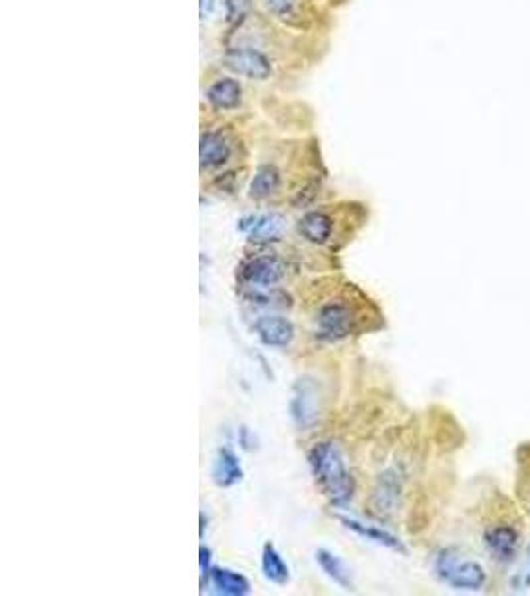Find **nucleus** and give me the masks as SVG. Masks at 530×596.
Segmentation results:
<instances>
[{
	"label": "nucleus",
	"mask_w": 530,
	"mask_h": 596,
	"mask_svg": "<svg viewBox=\"0 0 530 596\" xmlns=\"http://www.w3.org/2000/svg\"><path fill=\"white\" fill-rule=\"evenodd\" d=\"M308 466L318 489L330 505L346 507L356 494V479L336 441H320L308 451Z\"/></svg>",
	"instance_id": "nucleus-1"
},
{
	"label": "nucleus",
	"mask_w": 530,
	"mask_h": 596,
	"mask_svg": "<svg viewBox=\"0 0 530 596\" xmlns=\"http://www.w3.org/2000/svg\"><path fill=\"white\" fill-rule=\"evenodd\" d=\"M437 579L453 591H482L487 584V571L479 561L461 555L457 548H441L433 559Z\"/></svg>",
	"instance_id": "nucleus-2"
},
{
	"label": "nucleus",
	"mask_w": 530,
	"mask_h": 596,
	"mask_svg": "<svg viewBox=\"0 0 530 596\" xmlns=\"http://www.w3.org/2000/svg\"><path fill=\"white\" fill-rule=\"evenodd\" d=\"M482 545L487 553L493 556L499 565H510L517 561L520 548V531L508 519H495L493 523L485 525L481 533Z\"/></svg>",
	"instance_id": "nucleus-3"
},
{
	"label": "nucleus",
	"mask_w": 530,
	"mask_h": 596,
	"mask_svg": "<svg viewBox=\"0 0 530 596\" xmlns=\"http://www.w3.org/2000/svg\"><path fill=\"white\" fill-rule=\"evenodd\" d=\"M290 415L300 430H312L320 422L322 415V397L316 380L310 376H302L292 386L290 397Z\"/></svg>",
	"instance_id": "nucleus-4"
},
{
	"label": "nucleus",
	"mask_w": 530,
	"mask_h": 596,
	"mask_svg": "<svg viewBox=\"0 0 530 596\" xmlns=\"http://www.w3.org/2000/svg\"><path fill=\"white\" fill-rule=\"evenodd\" d=\"M316 325L320 338L336 342V340H344L354 333L356 315L344 300H330L318 308Z\"/></svg>",
	"instance_id": "nucleus-5"
},
{
	"label": "nucleus",
	"mask_w": 530,
	"mask_h": 596,
	"mask_svg": "<svg viewBox=\"0 0 530 596\" xmlns=\"http://www.w3.org/2000/svg\"><path fill=\"white\" fill-rule=\"evenodd\" d=\"M284 272L287 269H284L282 261L270 257V254L244 261L239 269L241 280L252 289H274L284 279Z\"/></svg>",
	"instance_id": "nucleus-6"
},
{
	"label": "nucleus",
	"mask_w": 530,
	"mask_h": 596,
	"mask_svg": "<svg viewBox=\"0 0 530 596\" xmlns=\"http://www.w3.org/2000/svg\"><path fill=\"white\" fill-rule=\"evenodd\" d=\"M231 72L249 80H267L272 74V64L267 54L254 49H231L223 58Z\"/></svg>",
	"instance_id": "nucleus-7"
},
{
	"label": "nucleus",
	"mask_w": 530,
	"mask_h": 596,
	"mask_svg": "<svg viewBox=\"0 0 530 596\" xmlns=\"http://www.w3.org/2000/svg\"><path fill=\"white\" fill-rule=\"evenodd\" d=\"M254 334L264 346L269 348H287L295 338V325L288 318L278 315H267L254 320Z\"/></svg>",
	"instance_id": "nucleus-8"
},
{
	"label": "nucleus",
	"mask_w": 530,
	"mask_h": 596,
	"mask_svg": "<svg viewBox=\"0 0 530 596\" xmlns=\"http://www.w3.org/2000/svg\"><path fill=\"white\" fill-rule=\"evenodd\" d=\"M239 229L249 235L254 243H270L278 241L284 229H287V219L280 213H264L251 215L239 221Z\"/></svg>",
	"instance_id": "nucleus-9"
},
{
	"label": "nucleus",
	"mask_w": 530,
	"mask_h": 596,
	"mask_svg": "<svg viewBox=\"0 0 530 596\" xmlns=\"http://www.w3.org/2000/svg\"><path fill=\"white\" fill-rule=\"evenodd\" d=\"M231 156H233V146L223 131H207V134L201 136V144H199L201 169L221 167L229 162Z\"/></svg>",
	"instance_id": "nucleus-10"
},
{
	"label": "nucleus",
	"mask_w": 530,
	"mask_h": 596,
	"mask_svg": "<svg viewBox=\"0 0 530 596\" xmlns=\"http://www.w3.org/2000/svg\"><path fill=\"white\" fill-rule=\"evenodd\" d=\"M403 489V477L397 467H390L384 471L377 479V487L374 491V503L380 513H392L400 505Z\"/></svg>",
	"instance_id": "nucleus-11"
},
{
	"label": "nucleus",
	"mask_w": 530,
	"mask_h": 596,
	"mask_svg": "<svg viewBox=\"0 0 530 596\" xmlns=\"http://www.w3.org/2000/svg\"><path fill=\"white\" fill-rule=\"evenodd\" d=\"M211 477L213 484L216 487H233L243 481L244 473L241 459L231 448H221L216 451V456L213 459V467H211Z\"/></svg>",
	"instance_id": "nucleus-12"
},
{
	"label": "nucleus",
	"mask_w": 530,
	"mask_h": 596,
	"mask_svg": "<svg viewBox=\"0 0 530 596\" xmlns=\"http://www.w3.org/2000/svg\"><path fill=\"white\" fill-rule=\"evenodd\" d=\"M338 519L344 523L346 529H349V531L356 533L358 537L366 538V541H372L375 545L392 548V551L405 553V547H403V543L400 541V538H397L395 535H392L390 531H385V529L377 527V525L364 523V521H358V519L346 517V515H338Z\"/></svg>",
	"instance_id": "nucleus-13"
},
{
	"label": "nucleus",
	"mask_w": 530,
	"mask_h": 596,
	"mask_svg": "<svg viewBox=\"0 0 530 596\" xmlns=\"http://www.w3.org/2000/svg\"><path fill=\"white\" fill-rule=\"evenodd\" d=\"M205 96H207V102L211 103L213 110L229 111V110L241 106L243 88L234 78H221L211 84Z\"/></svg>",
	"instance_id": "nucleus-14"
},
{
	"label": "nucleus",
	"mask_w": 530,
	"mask_h": 596,
	"mask_svg": "<svg viewBox=\"0 0 530 596\" xmlns=\"http://www.w3.org/2000/svg\"><path fill=\"white\" fill-rule=\"evenodd\" d=\"M298 231L312 245H324L334 231L332 217L324 211H310L298 221Z\"/></svg>",
	"instance_id": "nucleus-15"
},
{
	"label": "nucleus",
	"mask_w": 530,
	"mask_h": 596,
	"mask_svg": "<svg viewBox=\"0 0 530 596\" xmlns=\"http://www.w3.org/2000/svg\"><path fill=\"white\" fill-rule=\"evenodd\" d=\"M314 559L322 569V573H324L330 581L338 584L340 589L352 591V586H354L352 571L348 569V565L340 559L338 555L328 551V548H318V551L314 553Z\"/></svg>",
	"instance_id": "nucleus-16"
},
{
	"label": "nucleus",
	"mask_w": 530,
	"mask_h": 596,
	"mask_svg": "<svg viewBox=\"0 0 530 596\" xmlns=\"http://www.w3.org/2000/svg\"><path fill=\"white\" fill-rule=\"evenodd\" d=\"M209 579L215 586V591L225 596H247L251 594V583L244 574L223 569V566H215L211 569Z\"/></svg>",
	"instance_id": "nucleus-17"
},
{
	"label": "nucleus",
	"mask_w": 530,
	"mask_h": 596,
	"mask_svg": "<svg viewBox=\"0 0 530 596\" xmlns=\"http://www.w3.org/2000/svg\"><path fill=\"white\" fill-rule=\"evenodd\" d=\"M280 185H282V177L278 169L270 164H262L257 167V172H254V177L249 187V195L252 199H257V201H262V199H269L270 195L277 193Z\"/></svg>",
	"instance_id": "nucleus-18"
},
{
	"label": "nucleus",
	"mask_w": 530,
	"mask_h": 596,
	"mask_svg": "<svg viewBox=\"0 0 530 596\" xmlns=\"http://www.w3.org/2000/svg\"><path fill=\"white\" fill-rule=\"evenodd\" d=\"M262 573L274 584H287L290 579L288 565L284 563L282 555L270 543L262 547Z\"/></svg>",
	"instance_id": "nucleus-19"
},
{
	"label": "nucleus",
	"mask_w": 530,
	"mask_h": 596,
	"mask_svg": "<svg viewBox=\"0 0 530 596\" xmlns=\"http://www.w3.org/2000/svg\"><path fill=\"white\" fill-rule=\"evenodd\" d=\"M262 4L280 21H292L298 14V0H262Z\"/></svg>",
	"instance_id": "nucleus-20"
},
{
	"label": "nucleus",
	"mask_w": 530,
	"mask_h": 596,
	"mask_svg": "<svg viewBox=\"0 0 530 596\" xmlns=\"http://www.w3.org/2000/svg\"><path fill=\"white\" fill-rule=\"evenodd\" d=\"M199 565H201V581L211 574V551L207 547L199 548Z\"/></svg>",
	"instance_id": "nucleus-21"
},
{
	"label": "nucleus",
	"mask_w": 530,
	"mask_h": 596,
	"mask_svg": "<svg viewBox=\"0 0 530 596\" xmlns=\"http://www.w3.org/2000/svg\"><path fill=\"white\" fill-rule=\"evenodd\" d=\"M526 555H528V561H530V545H528V548H526ZM523 584H525V586H530V571H528V574H525Z\"/></svg>",
	"instance_id": "nucleus-22"
},
{
	"label": "nucleus",
	"mask_w": 530,
	"mask_h": 596,
	"mask_svg": "<svg viewBox=\"0 0 530 596\" xmlns=\"http://www.w3.org/2000/svg\"><path fill=\"white\" fill-rule=\"evenodd\" d=\"M205 535V515L201 513V537Z\"/></svg>",
	"instance_id": "nucleus-23"
},
{
	"label": "nucleus",
	"mask_w": 530,
	"mask_h": 596,
	"mask_svg": "<svg viewBox=\"0 0 530 596\" xmlns=\"http://www.w3.org/2000/svg\"><path fill=\"white\" fill-rule=\"evenodd\" d=\"M199 4H201V14H205V0H201V3H199Z\"/></svg>",
	"instance_id": "nucleus-24"
},
{
	"label": "nucleus",
	"mask_w": 530,
	"mask_h": 596,
	"mask_svg": "<svg viewBox=\"0 0 530 596\" xmlns=\"http://www.w3.org/2000/svg\"><path fill=\"white\" fill-rule=\"evenodd\" d=\"M213 4H215V0H209V8H213Z\"/></svg>",
	"instance_id": "nucleus-25"
}]
</instances>
